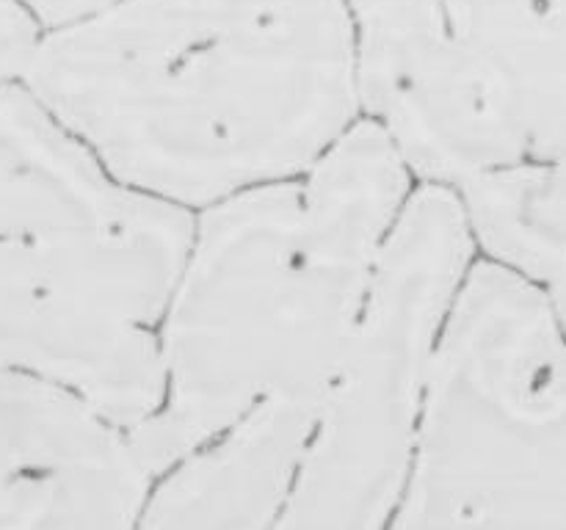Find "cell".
<instances>
[{"label": "cell", "mask_w": 566, "mask_h": 530, "mask_svg": "<svg viewBox=\"0 0 566 530\" xmlns=\"http://www.w3.org/2000/svg\"><path fill=\"white\" fill-rule=\"evenodd\" d=\"M22 83L188 213L313 169L365 119L348 0H116L44 33Z\"/></svg>", "instance_id": "1"}, {"label": "cell", "mask_w": 566, "mask_h": 530, "mask_svg": "<svg viewBox=\"0 0 566 530\" xmlns=\"http://www.w3.org/2000/svg\"><path fill=\"white\" fill-rule=\"evenodd\" d=\"M418 180L363 119L313 169L193 213L160 324L153 480L271 401L321 403Z\"/></svg>", "instance_id": "2"}, {"label": "cell", "mask_w": 566, "mask_h": 530, "mask_svg": "<svg viewBox=\"0 0 566 530\" xmlns=\"http://www.w3.org/2000/svg\"><path fill=\"white\" fill-rule=\"evenodd\" d=\"M193 213L105 169L22 81L0 83V375L136 431L160 403V324Z\"/></svg>", "instance_id": "3"}, {"label": "cell", "mask_w": 566, "mask_h": 530, "mask_svg": "<svg viewBox=\"0 0 566 530\" xmlns=\"http://www.w3.org/2000/svg\"><path fill=\"white\" fill-rule=\"evenodd\" d=\"M387 530H566V331L528 282L484 257L442 326Z\"/></svg>", "instance_id": "4"}, {"label": "cell", "mask_w": 566, "mask_h": 530, "mask_svg": "<svg viewBox=\"0 0 566 530\" xmlns=\"http://www.w3.org/2000/svg\"><path fill=\"white\" fill-rule=\"evenodd\" d=\"M365 119L418 186L566 163V0H348Z\"/></svg>", "instance_id": "5"}, {"label": "cell", "mask_w": 566, "mask_h": 530, "mask_svg": "<svg viewBox=\"0 0 566 530\" xmlns=\"http://www.w3.org/2000/svg\"><path fill=\"white\" fill-rule=\"evenodd\" d=\"M475 259L459 193L415 188L274 530L390 528L412 473L442 326Z\"/></svg>", "instance_id": "6"}, {"label": "cell", "mask_w": 566, "mask_h": 530, "mask_svg": "<svg viewBox=\"0 0 566 530\" xmlns=\"http://www.w3.org/2000/svg\"><path fill=\"white\" fill-rule=\"evenodd\" d=\"M321 403L271 401L160 473L136 530H274Z\"/></svg>", "instance_id": "7"}, {"label": "cell", "mask_w": 566, "mask_h": 530, "mask_svg": "<svg viewBox=\"0 0 566 530\" xmlns=\"http://www.w3.org/2000/svg\"><path fill=\"white\" fill-rule=\"evenodd\" d=\"M149 486L130 434L111 425L75 451L0 478V530H136Z\"/></svg>", "instance_id": "8"}, {"label": "cell", "mask_w": 566, "mask_h": 530, "mask_svg": "<svg viewBox=\"0 0 566 530\" xmlns=\"http://www.w3.org/2000/svg\"><path fill=\"white\" fill-rule=\"evenodd\" d=\"M457 193L479 257L528 282L566 331V163L492 171Z\"/></svg>", "instance_id": "9"}, {"label": "cell", "mask_w": 566, "mask_h": 530, "mask_svg": "<svg viewBox=\"0 0 566 530\" xmlns=\"http://www.w3.org/2000/svg\"><path fill=\"white\" fill-rule=\"evenodd\" d=\"M103 425V414L72 392L0 375V478L86 445Z\"/></svg>", "instance_id": "10"}, {"label": "cell", "mask_w": 566, "mask_h": 530, "mask_svg": "<svg viewBox=\"0 0 566 530\" xmlns=\"http://www.w3.org/2000/svg\"><path fill=\"white\" fill-rule=\"evenodd\" d=\"M39 39L36 22L11 0H0V83L22 81Z\"/></svg>", "instance_id": "11"}, {"label": "cell", "mask_w": 566, "mask_h": 530, "mask_svg": "<svg viewBox=\"0 0 566 530\" xmlns=\"http://www.w3.org/2000/svg\"><path fill=\"white\" fill-rule=\"evenodd\" d=\"M11 3L25 11L44 36L50 31H61V28L88 20L116 0H11Z\"/></svg>", "instance_id": "12"}]
</instances>
